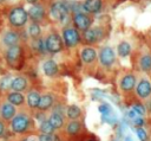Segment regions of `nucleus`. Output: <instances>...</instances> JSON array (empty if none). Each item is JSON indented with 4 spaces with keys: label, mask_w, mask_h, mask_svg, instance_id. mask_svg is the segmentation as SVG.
Returning a JSON list of instances; mask_svg holds the SVG:
<instances>
[{
    "label": "nucleus",
    "mask_w": 151,
    "mask_h": 141,
    "mask_svg": "<svg viewBox=\"0 0 151 141\" xmlns=\"http://www.w3.org/2000/svg\"><path fill=\"white\" fill-rule=\"evenodd\" d=\"M139 68L145 73H149L151 71V55L150 53H144L139 58Z\"/></svg>",
    "instance_id": "nucleus-16"
},
{
    "label": "nucleus",
    "mask_w": 151,
    "mask_h": 141,
    "mask_svg": "<svg viewBox=\"0 0 151 141\" xmlns=\"http://www.w3.org/2000/svg\"><path fill=\"white\" fill-rule=\"evenodd\" d=\"M42 70H44V73L46 76H54L57 75L58 72V65L55 64L54 60H46L42 65Z\"/></svg>",
    "instance_id": "nucleus-17"
},
{
    "label": "nucleus",
    "mask_w": 151,
    "mask_h": 141,
    "mask_svg": "<svg viewBox=\"0 0 151 141\" xmlns=\"http://www.w3.org/2000/svg\"><path fill=\"white\" fill-rule=\"evenodd\" d=\"M12 82H13V81H11V77H9V76L2 77V78L0 79V89L7 90V89L12 88Z\"/></svg>",
    "instance_id": "nucleus-30"
},
{
    "label": "nucleus",
    "mask_w": 151,
    "mask_h": 141,
    "mask_svg": "<svg viewBox=\"0 0 151 141\" xmlns=\"http://www.w3.org/2000/svg\"><path fill=\"white\" fill-rule=\"evenodd\" d=\"M73 23H74V25H76L77 28H79L81 31H86V30L90 28L92 21H91V19H90L88 15L78 12V13H76L73 15Z\"/></svg>",
    "instance_id": "nucleus-8"
},
{
    "label": "nucleus",
    "mask_w": 151,
    "mask_h": 141,
    "mask_svg": "<svg viewBox=\"0 0 151 141\" xmlns=\"http://www.w3.org/2000/svg\"><path fill=\"white\" fill-rule=\"evenodd\" d=\"M24 141H37V140H35V137H33V136H31V137H27V139H25Z\"/></svg>",
    "instance_id": "nucleus-38"
},
{
    "label": "nucleus",
    "mask_w": 151,
    "mask_h": 141,
    "mask_svg": "<svg viewBox=\"0 0 151 141\" xmlns=\"http://www.w3.org/2000/svg\"><path fill=\"white\" fill-rule=\"evenodd\" d=\"M54 136H52V134H41L38 139V141H54L53 140Z\"/></svg>",
    "instance_id": "nucleus-34"
},
{
    "label": "nucleus",
    "mask_w": 151,
    "mask_h": 141,
    "mask_svg": "<svg viewBox=\"0 0 151 141\" xmlns=\"http://www.w3.org/2000/svg\"><path fill=\"white\" fill-rule=\"evenodd\" d=\"M54 130H55V128L52 126V123L50 122V120H44L40 123V132L42 134H53Z\"/></svg>",
    "instance_id": "nucleus-26"
},
{
    "label": "nucleus",
    "mask_w": 151,
    "mask_h": 141,
    "mask_svg": "<svg viewBox=\"0 0 151 141\" xmlns=\"http://www.w3.org/2000/svg\"><path fill=\"white\" fill-rule=\"evenodd\" d=\"M136 86V76L132 73H127L125 75L122 81H120V89L125 92L131 91L133 88Z\"/></svg>",
    "instance_id": "nucleus-11"
},
{
    "label": "nucleus",
    "mask_w": 151,
    "mask_h": 141,
    "mask_svg": "<svg viewBox=\"0 0 151 141\" xmlns=\"http://www.w3.org/2000/svg\"><path fill=\"white\" fill-rule=\"evenodd\" d=\"M2 40H4V44H6L7 46L11 47V46L17 45V43L19 41V36H18V33L14 32V31H8V32L4 36Z\"/></svg>",
    "instance_id": "nucleus-18"
},
{
    "label": "nucleus",
    "mask_w": 151,
    "mask_h": 141,
    "mask_svg": "<svg viewBox=\"0 0 151 141\" xmlns=\"http://www.w3.org/2000/svg\"><path fill=\"white\" fill-rule=\"evenodd\" d=\"M15 115V108H14V104L12 103H5L2 104L1 107V116L5 118V120H11L13 118Z\"/></svg>",
    "instance_id": "nucleus-15"
},
{
    "label": "nucleus",
    "mask_w": 151,
    "mask_h": 141,
    "mask_svg": "<svg viewBox=\"0 0 151 141\" xmlns=\"http://www.w3.org/2000/svg\"><path fill=\"white\" fill-rule=\"evenodd\" d=\"M101 6H103L101 0H86L83 4V8L87 13H97L101 9Z\"/></svg>",
    "instance_id": "nucleus-12"
},
{
    "label": "nucleus",
    "mask_w": 151,
    "mask_h": 141,
    "mask_svg": "<svg viewBox=\"0 0 151 141\" xmlns=\"http://www.w3.org/2000/svg\"><path fill=\"white\" fill-rule=\"evenodd\" d=\"M125 141H132V139H131V136H126V139H125Z\"/></svg>",
    "instance_id": "nucleus-40"
},
{
    "label": "nucleus",
    "mask_w": 151,
    "mask_h": 141,
    "mask_svg": "<svg viewBox=\"0 0 151 141\" xmlns=\"http://www.w3.org/2000/svg\"><path fill=\"white\" fill-rule=\"evenodd\" d=\"M66 114H67V117L68 118L76 120V118H78L80 116L81 111H80V108L79 107H77V105H70L67 108V113Z\"/></svg>",
    "instance_id": "nucleus-27"
},
{
    "label": "nucleus",
    "mask_w": 151,
    "mask_h": 141,
    "mask_svg": "<svg viewBox=\"0 0 151 141\" xmlns=\"http://www.w3.org/2000/svg\"><path fill=\"white\" fill-rule=\"evenodd\" d=\"M130 51H131V46H130V44L129 43H126V41H122L119 45H118V47H117V52H118V55L120 56V57H127L129 55H130Z\"/></svg>",
    "instance_id": "nucleus-25"
},
{
    "label": "nucleus",
    "mask_w": 151,
    "mask_h": 141,
    "mask_svg": "<svg viewBox=\"0 0 151 141\" xmlns=\"http://www.w3.org/2000/svg\"><path fill=\"white\" fill-rule=\"evenodd\" d=\"M103 37V30L97 27V28H88L84 31V39L88 44H93L98 40H100Z\"/></svg>",
    "instance_id": "nucleus-9"
},
{
    "label": "nucleus",
    "mask_w": 151,
    "mask_h": 141,
    "mask_svg": "<svg viewBox=\"0 0 151 141\" xmlns=\"http://www.w3.org/2000/svg\"><path fill=\"white\" fill-rule=\"evenodd\" d=\"M0 1H4V0H0Z\"/></svg>",
    "instance_id": "nucleus-43"
},
{
    "label": "nucleus",
    "mask_w": 151,
    "mask_h": 141,
    "mask_svg": "<svg viewBox=\"0 0 151 141\" xmlns=\"http://www.w3.org/2000/svg\"><path fill=\"white\" fill-rule=\"evenodd\" d=\"M80 57H81V60H83L84 63L90 64V63H92V62L96 59L97 52H96V50L92 49V47H85V49L81 50Z\"/></svg>",
    "instance_id": "nucleus-14"
},
{
    "label": "nucleus",
    "mask_w": 151,
    "mask_h": 141,
    "mask_svg": "<svg viewBox=\"0 0 151 141\" xmlns=\"http://www.w3.org/2000/svg\"><path fill=\"white\" fill-rule=\"evenodd\" d=\"M50 13H51L53 19H55L58 21H65L67 15H68V9H67V6L65 4L58 1L51 6Z\"/></svg>",
    "instance_id": "nucleus-3"
},
{
    "label": "nucleus",
    "mask_w": 151,
    "mask_h": 141,
    "mask_svg": "<svg viewBox=\"0 0 151 141\" xmlns=\"http://www.w3.org/2000/svg\"><path fill=\"white\" fill-rule=\"evenodd\" d=\"M40 98L41 96L37 92V91H31L28 95H27V103L31 108H38L39 103H40Z\"/></svg>",
    "instance_id": "nucleus-19"
},
{
    "label": "nucleus",
    "mask_w": 151,
    "mask_h": 141,
    "mask_svg": "<svg viewBox=\"0 0 151 141\" xmlns=\"http://www.w3.org/2000/svg\"><path fill=\"white\" fill-rule=\"evenodd\" d=\"M136 133H137V136H138V139H139L140 141H146V140H147V134H146V132H145L142 127L137 128Z\"/></svg>",
    "instance_id": "nucleus-32"
},
{
    "label": "nucleus",
    "mask_w": 151,
    "mask_h": 141,
    "mask_svg": "<svg viewBox=\"0 0 151 141\" xmlns=\"http://www.w3.org/2000/svg\"><path fill=\"white\" fill-rule=\"evenodd\" d=\"M7 100H8L9 103H12V104H14V105H21V104L24 103V101H25V100H24V96H22L21 94H19L18 91L8 94Z\"/></svg>",
    "instance_id": "nucleus-21"
},
{
    "label": "nucleus",
    "mask_w": 151,
    "mask_h": 141,
    "mask_svg": "<svg viewBox=\"0 0 151 141\" xmlns=\"http://www.w3.org/2000/svg\"><path fill=\"white\" fill-rule=\"evenodd\" d=\"M26 79L24 77H15L12 82V89L15 91H22L26 88Z\"/></svg>",
    "instance_id": "nucleus-24"
},
{
    "label": "nucleus",
    "mask_w": 151,
    "mask_h": 141,
    "mask_svg": "<svg viewBox=\"0 0 151 141\" xmlns=\"http://www.w3.org/2000/svg\"><path fill=\"white\" fill-rule=\"evenodd\" d=\"M63 39L64 43L67 46H76L79 41H80V36L78 33V31L76 28H65L63 32Z\"/></svg>",
    "instance_id": "nucleus-5"
},
{
    "label": "nucleus",
    "mask_w": 151,
    "mask_h": 141,
    "mask_svg": "<svg viewBox=\"0 0 151 141\" xmlns=\"http://www.w3.org/2000/svg\"><path fill=\"white\" fill-rule=\"evenodd\" d=\"M103 118H104L106 122H109V123H114V122H116V116L112 114V111H110L109 114L103 115Z\"/></svg>",
    "instance_id": "nucleus-33"
},
{
    "label": "nucleus",
    "mask_w": 151,
    "mask_h": 141,
    "mask_svg": "<svg viewBox=\"0 0 151 141\" xmlns=\"http://www.w3.org/2000/svg\"><path fill=\"white\" fill-rule=\"evenodd\" d=\"M33 49H34L37 52H39V53H45V51L47 50V49H46V43H44L41 39L37 38V39L34 40V43H33Z\"/></svg>",
    "instance_id": "nucleus-29"
},
{
    "label": "nucleus",
    "mask_w": 151,
    "mask_h": 141,
    "mask_svg": "<svg viewBox=\"0 0 151 141\" xmlns=\"http://www.w3.org/2000/svg\"><path fill=\"white\" fill-rule=\"evenodd\" d=\"M87 141H97V140H94V139H90V140H87Z\"/></svg>",
    "instance_id": "nucleus-41"
},
{
    "label": "nucleus",
    "mask_w": 151,
    "mask_h": 141,
    "mask_svg": "<svg viewBox=\"0 0 151 141\" xmlns=\"http://www.w3.org/2000/svg\"><path fill=\"white\" fill-rule=\"evenodd\" d=\"M29 127V118L24 115L19 114L12 118V130L17 134H22L25 133Z\"/></svg>",
    "instance_id": "nucleus-2"
},
{
    "label": "nucleus",
    "mask_w": 151,
    "mask_h": 141,
    "mask_svg": "<svg viewBox=\"0 0 151 141\" xmlns=\"http://www.w3.org/2000/svg\"><path fill=\"white\" fill-rule=\"evenodd\" d=\"M114 141H119V140H114Z\"/></svg>",
    "instance_id": "nucleus-42"
},
{
    "label": "nucleus",
    "mask_w": 151,
    "mask_h": 141,
    "mask_svg": "<svg viewBox=\"0 0 151 141\" xmlns=\"http://www.w3.org/2000/svg\"><path fill=\"white\" fill-rule=\"evenodd\" d=\"M52 104H53V97L51 95H44L40 98V103H39L38 108L40 110H47L51 108Z\"/></svg>",
    "instance_id": "nucleus-20"
},
{
    "label": "nucleus",
    "mask_w": 151,
    "mask_h": 141,
    "mask_svg": "<svg viewBox=\"0 0 151 141\" xmlns=\"http://www.w3.org/2000/svg\"><path fill=\"white\" fill-rule=\"evenodd\" d=\"M46 49L48 52L51 53H57L61 50L63 47V41H61V38L55 34V33H52L50 34L47 38H46Z\"/></svg>",
    "instance_id": "nucleus-4"
},
{
    "label": "nucleus",
    "mask_w": 151,
    "mask_h": 141,
    "mask_svg": "<svg viewBox=\"0 0 151 141\" xmlns=\"http://www.w3.org/2000/svg\"><path fill=\"white\" fill-rule=\"evenodd\" d=\"M131 109L134 110L139 116H143V115H145V113H146V108H145L143 104H140V103H136V104H133Z\"/></svg>",
    "instance_id": "nucleus-31"
},
{
    "label": "nucleus",
    "mask_w": 151,
    "mask_h": 141,
    "mask_svg": "<svg viewBox=\"0 0 151 141\" xmlns=\"http://www.w3.org/2000/svg\"><path fill=\"white\" fill-rule=\"evenodd\" d=\"M48 120H50V122L52 123V126H53L55 129L61 128L63 124H64V118H63V116H61L59 113H53V114L50 116Z\"/></svg>",
    "instance_id": "nucleus-22"
},
{
    "label": "nucleus",
    "mask_w": 151,
    "mask_h": 141,
    "mask_svg": "<svg viewBox=\"0 0 151 141\" xmlns=\"http://www.w3.org/2000/svg\"><path fill=\"white\" fill-rule=\"evenodd\" d=\"M80 129H81V124H80V122L77 121V120H72L71 122H68V124H67V127H66V132H67L68 134H71V135L78 134V133L80 132Z\"/></svg>",
    "instance_id": "nucleus-23"
},
{
    "label": "nucleus",
    "mask_w": 151,
    "mask_h": 141,
    "mask_svg": "<svg viewBox=\"0 0 151 141\" xmlns=\"http://www.w3.org/2000/svg\"><path fill=\"white\" fill-rule=\"evenodd\" d=\"M9 23L14 27H22L28 18V12H26L22 7H15L9 12Z\"/></svg>",
    "instance_id": "nucleus-1"
},
{
    "label": "nucleus",
    "mask_w": 151,
    "mask_h": 141,
    "mask_svg": "<svg viewBox=\"0 0 151 141\" xmlns=\"http://www.w3.org/2000/svg\"><path fill=\"white\" fill-rule=\"evenodd\" d=\"M20 55H21V47L18 45H14V46L8 47V50L6 52V58H7L8 63L13 64L14 62H17L19 59Z\"/></svg>",
    "instance_id": "nucleus-13"
},
{
    "label": "nucleus",
    "mask_w": 151,
    "mask_h": 141,
    "mask_svg": "<svg viewBox=\"0 0 151 141\" xmlns=\"http://www.w3.org/2000/svg\"><path fill=\"white\" fill-rule=\"evenodd\" d=\"M132 122H133L134 126H137V128H139V127H142L144 124V118L142 116H137L136 118L132 120Z\"/></svg>",
    "instance_id": "nucleus-36"
},
{
    "label": "nucleus",
    "mask_w": 151,
    "mask_h": 141,
    "mask_svg": "<svg viewBox=\"0 0 151 141\" xmlns=\"http://www.w3.org/2000/svg\"><path fill=\"white\" fill-rule=\"evenodd\" d=\"M136 92H137L138 97L142 98V100L149 98L151 96V83H150V81L146 79V78H142L138 82L137 86H136Z\"/></svg>",
    "instance_id": "nucleus-7"
},
{
    "label": "nucleus",
    "mask_w": 151,
    "mask_h": 141,
    "mask_svg": "<svg viewBox=\"0 0 151 141\" xmlns=\"http://www.w3.org/2000/svg\"><path fill=\"white\" fill-rule=\"evenodd\" d=\"M27 2H29V4H37V1L38 0H26Z\"/></svg>",
    "instance_id": "nucleus-39"
},
{
    "label": "nucleus",
    "mask_w": 151,
    "mask_h": 141,
    "mask_svg": "<svg viewBox=\"0 0 151 141\" xmlns=\"http://www.w3.org/2000/svg\"><path fill=\"white\" fill-rule=\"evenodd\" d=\"M28 17L34 21V23H38L44 17H45V11H44V7L39 4H33L29 9H28Z\"/></svg>",
    "instance_id": "nucleus-10"
},
{
    "label": "nucleus",
    "mask_w": 151,
    "mask_h": 141,
    "mask_svg": "<svg viewBox=\"0 0 151 141\" xmlns=\"http://www.w3.org/2000/svg\"><path fill=\"white\" fill-rule=\"evenodd\" d=\"M114 59H116V55H114V51L112 47L110 46H105L100 50V53H99V60H100V64L104 65V66H110L114 63Z\"/></svg>",
    "instance_id": "nucleus-6"
},
{
    "label": "nucleus",
    "mask_w": 151,
    "mask_h": 141,
    "mask_svg": "<svg viewBox=\"0 0 151 141\" xmlns=\"http://www.w3.org/2000/svg\"><path fill=\"white\" fill-rule=\"evenodd\" d=\"M4 132H5V124L0 121V136L4 134Z\"/></svg>",
    "instance_id": "nucleus-37"
},
{
    "label": "nucleus",
    "mask_w": 151,
    "mask_h": 141,
    "mask_svg": "<svg viewBox=\"0 0 151 141\" xmlns=\"http://www.w3.org/2000/svg\"><path fill=\"white\" fill-rule=\"evenodd\" d=\"M99 111L103 114V115H105V114H109L110 111H111V108H110V105H107V104H101V105H99Z\"/></svg>",
    "instance_id": "nucleus-35"
},
{
    "label": "nucleus",
    "mask_w": 151,
    "mask_h": 141,
    "mask_svg": "<svg viewBox=\"0 0 151 141\" xmlns=\"http://www.w3.org/2000/svg\"><path fill=\"white\" fill-rule=\"evenodd\" d=\"M40 32H41V30H40V26H39L38 23H33V24L29 25V27H28V33H29V36H31L32 38L37 39V38L40 36Z\"/></svg>",
    "instance_id": "nucleus-28"
}]
</instances>
